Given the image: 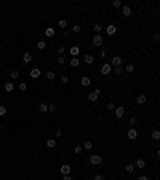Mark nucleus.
<instances>
[{
    "mask_svg": "<svg viewBox=\"0 0 160 180\" xmlns=\"http://www.w3.org/2000/svg\"><path fill=\"white\" fill-rule=\"evenodd\" d=\"M38 76H40V69H37V68L31 69V77H32V79H37Z\"/></svg>",
    "mask_w": 160,
    "mask_h": 180,
    "instance_id": "a211bd4d",
    "label": "nucleus"
},
{
    "mask_svg": "<svg viewBox=\"0 0 160 180\" xmlns=\"http://www.w3.org/2000/svg\"><path fill=\"white\" fill-rule=\"evenodd\" d=\"M10 77L13 79V81H16V79H19V72H18V71H11Z\"/></svg>",
    "mask_w": 160,
    "mask_h": 180,
    "instance_id": "bb28decb",
    "label": "nucleus"
},
{
    "mask_svg": "<svg viewBox=\"0 0 160 180\" xmlns=\"http://www.w3.org/2000/svg\"><path fill=\"white\" fill-rule=\"evenodd\" d=\"M27 89V84H26V82H21L19 84V90H26Z\"/></svg>",
    "mask_w": 160,
    "mask_h": 180,
    "instance_id": "ea45409f",
    "label": "nucleus"
},
{
    "mask_svg": "<svg viewBox=\"0 0 160 180\" xmlns=\"http://www.w3.org/2000/svg\"><path fill=\"white\" fill-rule=\"evenodd\" d=\"M152 138L154 140H158L160 138V132H158V130H154V132H152Z\"/></svg>",
    "mask_w": 160,
    "mask_h": 180,
    "instance_id": "f704fd0d",
    "label": "nucleus"
},
{
    "mask_svg": "<svg viewBox=\"0 0 160 180\" xmlns=\"http://www.w3.org/2000/svg\"><path fill=\"white\" fill-rule=\"evenodd\" d=\"M125 116V108L123 106H119V108H115V117H123Z\"/></svg>",
    "mask_w": 160,
    "mask_h": 180,
    "instance_id": "6e6552de",
    "label": "nucleus"
},
{
    "mask_svg": "<svg viewBox=\"0 0 160 180\" xmlns=\"http://www.w3.org/2000/svg\"><path fill=\"white\" fill-rule=\"evenodd\" d=\"M69 82V77H66V76H61V84H67Z\"/></svg>",
    "mask_w": 160,
    "mask_h": 180,
    "instance_id": "79ce46f5",
    "label": "nucleus"
},
{
    "mask_svg": "<svg viewBox=\"0 0 160 180\" xmlns=\"http://www.w3.org/2000/svg\"><path fill=\"white\" fill-rule=\"evenodd\" d=\"M128 138H130V140H135V138H138V130L131 127V129L128 130Z\"/></svg>",
    "mask_w": 160,
    "mask_h": 180,
    "instance_id": "9d476101",
    "label": "nucleus"
},
{
    "mask_svg": "<svg viewBox=\"0 0 160 180\" xmlns=\"http://www.w3.org/2000/svg\"><path fill=\"white\" fill-rule=\"evenodd\" d=\"M63 180H72L71 175H63Z\"/></svg>",
    "mask_w": 160,
    "mask_h": 180,
    "instance_id": "49530a36",
    "label": "nucleus"
},
{
    "mask_svg": "<svg viewBox=\"0 0 160 180\" xmlns=\"http://www.w3.org/2000/svg\"><path fill=\"white\" fill-rule=\"evenodd\" d=\"M23 61H24V63H31V61H32V53H31V52H24Z\"/></svg>",
    "mask_w": 160,
    "mask_h": 180,
    "instance_id": "9b49d317",
    "label": "nucleus"
},
{
    "mask_svg": "<svg viewBox=\"0 0 160 180\" xmlns=\"http://www.w3.org/2000/svg\"><path fill=\"white\" fill-rule=\"evenodd\" d=\"M83 150H86V151H90V150H93V142H88V140H86V142H83Z\"/></svg>",
    "mask_w": 160,
    "mask_h": 180,
    "instance_id": "dca6fc26",
    "label": "nucleus"
},
{
    "mask_svg": "<svg viewBox=\"0 0 160 180\" xmlns=\"http://www.w3.org/2000/svg\"><path fill=\"white\" fill-rule=\"evenodd\" d=\"M133 166H135V167H138V169H144V167H146V161H144V159H141V158H138Z\"/></svg>",
    "mask_w": 160,
    "mask_h": 180,
    "instance_id": "39448f33",
    "label": "nucleus"
},
{
    "mask_svg": "<svg viewBox=\"0 0 160 180\" xmlns=\"http://www.w3.org/2000/svg\"><path fill=\"white\" fill-rule=\"evenodd\" d=\"M7 114V106L5 105H0V116H5Z\"/></svg>",
    "mask_w": 160,
    "mask_h": 180,
    "instance_id": "c85d7f7f",
    "label": "nucleus"
},
{
    "mask_svg": "<svg viewBox=\"0 0 160 180\" xmlns=\"http://www.w3.org/2000/svg\"><path fill=\"white\" fill-rule=\"evenodd\" d=\"M46 77H48V81H53V79L56 77V74L53 71H48V72H46Z\"/></svg>",
    "mask_w": 160,
    "mask_h": 180,
    "instance_id": "c756f323",
    "label": "nucleus"
},
{
    "mask_svg": "<svg viewBox=\"0 0 160 180\" xmlns=\"http://www.w3.org/2000/svg\"><path fill=\"white\" fill-rule=\"evenodd\" d=\"M111 66H122V58H120V56H114V58H112V63H109Z\"/></svg>",
    "mask_w": 160,
    "mask_h": 180,
    "instance_id": "0eeeda50",
    "label": "nucleus"
},
{
    "mask_svg": "<svg viewBox=\"0 0 160 180\" xmlns=\"http://www.w3.org/2000/svg\"><path fill=\"white\" fill-rule=\"evenodd\" d=\"M82 150H83V148H82V146H75V148H74L75 155H80V153H82Z\"/></svg>",
    "mask_w": 160,
    "mask_h": 180,
    "instance_id": "a19ab883",
    "label": "nucleus"
},
{
    "mask_svg": "<svg viewBox=\"0 0 160 180\" xmlns=\"http://www.w3.org/2000/svg\"><path fill=\"white\" fill-rule=\"evenodd\" d=\"M111 71H112V66H111L109 63H106V64H102V66H101V74H104V76H107Z\"/></svg>",
    "mask_w": 160,
    "mask_h": 180,
    "instance_id": "20e7f679",
    "label": "nucleus"
},
{
    "mask_svg": "<svg viewBox=\"0 0 160 180\" xmlns=\"http://www.w3.org/2000/svg\"><path fill=\"white\" fill-rule=\"evenodd\" d=\"M122 13H123L125 18H128V16H131V8L128 5H125V7H122Z\"/></svg>",
    "mask_w": 160,
    "mask_h": 180,
    "instance_id": "f8f14e48",
    "label": "nucleus"
},
{
    "mask_svg": "<svg viewBox=\"0 0 160 180\" xmlns=\"http://www.w3.org/2000/svg\"><path fill=\"white\" fill-rule=\"evenodd\" d=\"M125 170H127L128 174H131L133 170H135V166H133V164H127V166H125Z\"/></svg>",
    "mask_w": 160,
    "mask_h": 180,
    "instance_id": "393cba45",
    "label": "nucleus"
},
{
    "mask_svg": "<svg viewBox=\"0 0 160 180\" xmlns=\"http://www.w3.org/2000/svg\"><path fill=\"white\" fill-rule=\"evenodd\" d=\"M106 32H107V36H114V34H117V26L109 24V26L106 28Z\"/></svg>",
    "mask_w": 160,
    "mask_h": 180,
    "instance_id": "f03ea898",
    "label": "nucleus"
},
{
    "mask_svg": "<svg viewBox=\"0 0 160 180\" xmlns=\"http://www.w3.org/2000/svg\"><path fill=\"white\" fill-rule=\"evenodd\" d=\"M94 32H96V34H99V32H101V31H102V26L101 24H94Z\"/></svg>",
    "mask_w": 160,
    "mask_h": 180,
    "instance_id": "2f4dec72",
    "label": "nucleus"
},
{
    "mask_svg": "<svg viewBox=\"0 0 160 180\" xmlns=\"http://www.w3.org/2000/svg\"><path fill=\"white\" fill-rule=\"evenodd\" d=\"M93 45H96V47H101V45H102V37H101V34H96V36L93 37Z\"/></svg>",
    "mask_w": 160,
    "mask_h": 180,
    "instance_id": "423d86ee",
    "label": "nucleus"
},
{
    "mask_svg": "<svg viewBox=\"0 0 160 180\" xmlns=\"http://www.w3.org/2000/svg\"><path fill=\"white\" fill-rule=\"evenodd\" d=\"M136 122H138L136 117H131V119H130V125H131V127H135V125H136Z\"/></svg>",
    "mask_w": 160,
    "mask_h": 180,
    "instance_id": "e433bc0d",
    "label": "nucleus"
},
{
    "mask_svg": "<svg viewBox=\"0 0 160 180\" xmlns=\"http://www.w3.org/2000/svg\"><path fill=\"white\" fill-rule=\"evenodd\" d=\"M48 111H50V113H55V111H56V105H55V103H50V105H48Z\"/></svg>",
    "mask_w": 160,
    "mask_h": 180,
    "instance_id": "72a5a7b5",
    "label": "nucleus"
},
{
    "mask_svg": "<svg viewBox=\"0 0 160 180\" xmlns=\"http://www.w3.org/2000/svg\"><path fill=\"white\" fill-rule=\"evenodd\" d=\"M82 32V28L80 26H74V34H80Z\"/></svg>",
    "mask_w": 160,
    "mask_h": 180,
    "instance_id": "58836bf2",
    "label": "nucleus"
},
{
    "mask_svg": "<svg viewBox=\"0 0 160 180\" xmlns=\"http://www.w3.org/2000/svg\"><path fill=\"white\" fill-rule=\"evenodd\" d=\"M114 72H115V74H117V76H120V74H122V72H123V68H122V66H117V68H115V69H114Z\"/></svg>",
    "mask_w": 160,
    "mask_h": 180,
    "instance_id": "473e14b6",
    "label": "nucleus"
},
{
    "mask_svg": "<svg viewBox=\"0 0 160 180\" xmlns=\"http://www.w3.org/2000/svg\"><path fill=\"white\" fill-rule=\"evenodd\" d=\"M69 53L72 55V58H77V56H79V53H80V48L77 47V45H74V47L69 48Z\"/></svg>",
    "mask_w": 160,
    "mask_h": 180,
    "instance_id": "7ed1b4c3",
    "label": "nucleus"
},
{
    "mask_svg": "<svg viewBox=\"0 0 160 180\" xmlns=\"http://www.w3.org/2000/svg\"><path fill=\"white\" fill-rule=\"evenodd\" d=\"M46 146H48V148H55V146H56V140H55V138L46 140Z\"/></svg>",
    "mask_w": 160,
    "mask_h": 180,
    "instance_id": "5701e85b",
    "label": "nucleus"
},
{
    "mask_svg": "<svg viewBox=\"0 0 160 180\" xmlns=\"http://www.w3.org/2000/svg\"><path fill=\"white\" fill-rule=\"evenodd\" d=\"M125 71H127V72H133V71H135V66H133L131 63L125 64Z\"/></svg>",
    "mask_w": 160,
    "mask_h": 180,
    "instance_id": "b1692460",
    "label": "nucleus"
},
{
    "mask_svg": "<svg viewBox=\"0 0 160 180\" xmlns=\"http://www.w3.org/2000/svg\"><path fill=\"white\" fill-rule=\"evenodd\" d=\"M83 60H85V63H86V64H93L94 56H93V55H85V58H83Z\"/></svg>",
    "mask_w": 160,
    "mask_h": 180,
    "instance_id": "6ab92c4d",
    "label": "nucleus"
},
{
    "mask_svg": "<svg viewBox=\"0 0 160 180\" xmlns=\"http://www.w3.org/2000/svg\"><path fill=\"white\" fill-rule=\"evenodd\" d=\"M154 39H155V40H157V42H158V40H160V34L157 32V34H155V36H154Z\"/></svg>",
    "mask_w": 160,
    "mask_h": 180,
    "instance_id": "de8ad7c7",
    "label": "nucleus"
},
{
    "mask_svg": "<svg viewBox=\"0 0 160 180\" xmlns=\"http://www.w3.org/2000/svg\"><path fill=\"white\" fill-rule=\"evenodd\" d=\"M45 47H46V43H45V40H40V42L37 43V48H38V50H43V48H45Z\"/></svg>",
    "mask_w": 160,
    "mask_h": 180,
    "instance_id": "cd10ccee",
    "label": "nucleus"
},
{
    "mask_svg": "<svg viewBox=\"0 0 160 180\" xmlns=\"http://www.w3.org/2000/svg\"><path fill=\"white\" fill-rule=\"evenodd\" d=\"M86 98H88V101H91V103L98 101V95L94 93V92H91V93H88V96H86Z\"/></svg>",
    "mask_w": 160,
    "mask_h": 180,
    "instance_id": "2eb2a0df",
    "label": "nucleus"
},
{
    "mask_svg": "<svg viewBox=\"0 0 160 180\" xmlns=\"http://www.w3.org/2000/svg\"><path fill=\"white\" fill-rule=\"evenodd\" d=\"M45 36H46V37H53V36H55V29H53V28H46V29H45Z\"/></svg>",
    "mask_w": 160,
    "mask_h": 180,
    "instance_id": "aec40b11",
    "label": "nucleus"
},
{
    "mask_svg": "<svg viewBox=\"0 0 160 180\" xmlns=\"http://www.w3.org/2000/svg\"><path fill=\"white\" fill-rule=\"evenodd\" d=\"M58 26H59L61 29H64V28L67 26V21H66V19H59V21H58Z\"/></svg>",
    "mask_w": 160,
    "mask_h": 180,
    "instance_id": "a878e982",
    "label": "nucleus"
},
{
    "mask_svg": "<svg viewBox=\"0 0 160 180\" xmlns=\"http://www.w3.org/2000/svg\"><path fill=\"white\" fill-rule=\"evenodd\" d=\"M56 52H58V53H59V56H61V55L64 53V52H66V48H64V45H59L58 48H56Z\"/></svg>",
    "mask_w": 160,
    "mask_h": 180,
    "instance_id": "7c9ffc66",
    "label": "nucleus"
},
{
    "mask_svg": "<svg viewBox=\"0 0 160 180\" xmlns=\"http://www.w3.org/2000/svg\"><path fill=\"white\" fill-rule=\"evenodd\" d=\"M90 162H91L93 166H99L102 162V156L101 155H93L91 158H90Z\"/></svg>",
    "mask_w": 160,
    "mask_h": 180,
    "instance_id": "f257e3e1",
    "label": "nucleus"
},
{
    "mask_svg": "<svg viewBox=\"0 0 160 180\" xmlns=\"http://www.w3.org/2000/svg\"><path fill=\"white\" fill-rule=\"evenodd\" d=\"M64 61H66V60H64V56H63V55H61V56H58V64H63Z\"/></svg>",
    "mask_w": 160,
    "mask_h": 180,
    "instance_id": "c03bdc74",
    "label": "nucleus"
},
{
    "mask_svg": "<svg viewBox=\"0 0 160 180\" xmlns=\"http://www.w3.org/2000/svg\"><path fill=\"white\" fill-rule=\"evenodd\" d=\"M138 180H149V178H147V177H146V175H141V177H139V178H138Z\"/></svg>",
    "mask_w": 160,
    "mask_h": 180,
    "instance_id": "8fccbe9b",
    "label": "nucleus"
},
{
    "mask_svg": "<svg viewBox=\"0 0 160 180\" xmlns=\"http://www.w3.org/2000/svg\"><path fill=\"white\" fill-rule=\"evenodd\" d=\"M106 108L109 109V111H112V109H115V105H114V103L111 101V103H107V106H106Z\"/></svg>",
    "mask_w": 160,
    "mask_h": 180,
    "instance_id": "4c0bfd02",
    "label": "nucleus"
},
{
    "mask_svg": "<svg viewBox=\"0 0 160 180\" xmlns=\"http://www.w3.org/2000/svg\"><path fill=\"white\" fill-rule=\"evenodd\" d=\"M55 135H56V137H61V135H63V130H56V132H55Z\"/></svg>",
    "mask_w": 160,
    "mask_h": 180,
    "instance_id": "a18cd8bd",
    "label": "nucleus"
},
{
    "mask_svg": "<svg viewBox=\"0 0 160 180\" xmlns=\"http://www.w3.org/2000/svg\"><path fill=\"white\" fill-rule=\"evenodd\" d=\"M80 84H82V85H83V87H88L90 84H91V79H90V77H86V76H85V77H82V79H80Z\"/></svg>",
    "mask_w": 160,
    "mask_h": 180,
    "instance_id": "4468645a",
    "label": "nucleus"
},
{
    "mask_svg": "<svg viewBox=\"0 0 160 180\" xmlns=\"http://www.w3.org/2000/svg\"><path fill=\"white\" fill-rule=\"evenodd\" d=\"M94 93H96V95L99 96V93H101V90H99V87H98V89H94Z\"/></svg>",
    "mask_w": 160,
    "mask_h": 180,
    "instance_id": "09e8293b",
    "label": "nucleus"
},
{
    "mask_svg": "<svg viewBox=\"0 0 160 180\" xmlns=\"http://www.w3.org/2000/svg\"><path fill=\"white\" fill-rule=\"evenodd\" d=\"M38 109H40V113H46V111H48V105H46V103H40V105H38Z\"/></svg>",
    "mask_w": 160,
    "mask_h": 180,
    "instance_id": "4be33fe9",
    "label": "nucleus"
},
{
    "mask_svg": "<svg viewBox=\"0 0 160 180\" xmlns=\"http://www.w3.org/2000/svg\"><path fill=\"white\" fill-rule=\"evenodd\" d=\"M69 64H71L72 68H77V66L80 64V61H79V58H72L71 61H69Z\"/></svg>",
    "mask_w": 160,
    "mask_h": 180,
    "instance_id": "412c9836",
    "label": "nucleus"
},
{
    "mask_svg": "<svg viewBox=\"0 0 160 180\" xmlns=\"http://www.w3.org/2000/svg\"><path fill=\"white\" fill-rule=\"evenodd\" d=\"M112 5H114L115 8H120V7H122V2H120V0H114V2H112Z\"/></svg>",
    "mask_w": 160,
    "mask_h": 180,
    "instance_id": "c9c22d12",
    "label": "nucleus"
},
{
    "mask_svg": "<svg viewBox=\"0 0 160 180\" xmlns=\"http://www.w3.org/2000/svg\"><path fill=\"white\" fill-rule=\"evenodd\" d=\"M93 180H104V177H102L101 174H96V175L93 177Z\"/></svg>",
    "mask_w": 160,
    "mask_h": 180,
    "instance_id": "37998d69",
    "label": "nucleus"
},
{
    "mask_svg": "<svg viewBox=\"0 0 160 180\" xmlns=\"http://www.w3.org/2000/svg\"><path fill=\"white\" fill-rule=\"evenodd\" d=\"M136 101H138V105H144L146 101H147V96H146L144 93H141V95H138Z\"/></svg>",
    "mask_w": 160,
    "mask_h": 180,
    "instance_id": "ddd939ff",
    "label": "nucleus"
},
{
    "mask_svg": "<svg viewBox=\"0 0 160 180\" xmlns=\"http://www.w3.org/2000/svg\"><path fill=\"white\" fill-rule=\"evenodd\" d=\"M61 174L63 175H71V166H69V164H63L61 166Z\"/></svg>",
    "mask_w": 160,
    "mask_h": 180,
    "instance_id": "1a4fd4ad",
    "label": "nucleus"
},
{
    "mask_svg": "<svg viewBox=\"0 0 160 180\" xmlns=\"http://www.w3.org/2000/svg\"><path fill=\"white\" fill-rule=\"evenodd\" d=\"M13 89H15V85H13L11 82H7V84L3 85V90H5V92H8V93H10V92H13Z\"/></svg>",
    "mask_w": 160,
    "mask_h": 180,
    "instance_id": "f3484780",
    "label": "nucleus"
}]
</instances>
